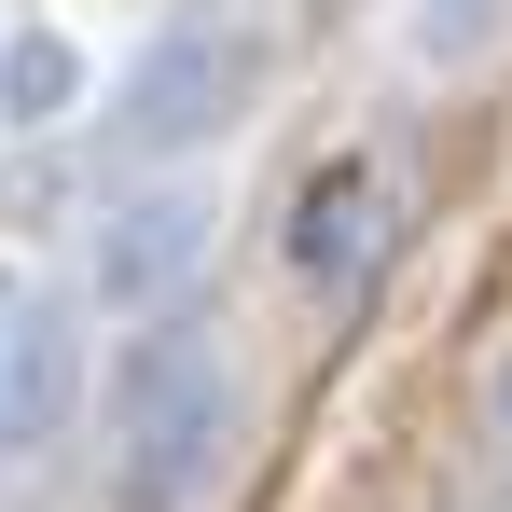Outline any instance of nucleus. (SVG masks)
Wrapping results in <instances>:
<instances>
[{
	"mask_svg": "<svg viewBox=\"0 0 512 512\" xmlns=\"http://www.w3.org/2000/svg\"><path fill=\"white\" fill-rule=\"evenodd\" d=\"M84 402V319L70 305H14L0 319V471H28Z\"/></svg>",
	"mask_w": 512,
	"mask_h": 512,
	"instance_id": "39448f33",
	"label": "nucleus"
},
{
	"mask_svg": "<svg viewBox=\"0 0 512 512\" xmlns=\"http://www.w3.org/2000/svg\"><path fill=\"white\" fill-rule=\"evenodd\" d=\"M208 250H222V208H208L194 180H139V194H111V222H97L84 291L111 319H167L180 291L208 277Z\"/></svg>",
	"mask_w": 512,
	"mask_h": 512,
	"instance_id": "7ed1b4c3",
	"label": "nucleus"
},
{
	"mask_svg": "<svg viewBox=\"0 0 512 512\" xmlns=\"http://www.w3.org/2000/svg\"><path fill=\"white\" fill-rule=\"evenodd\" d=\"M499 14H512V0H429V14H416V56H429V70H471V56L499 42Z\"/></svg>",
	"mask_w": 512,
	"mask_h": 512,
	"instance_id": "0eeeda50",
	"label": "nucleus"
},
{
	"mask_svg": "<svg viewBox=\"0 0 512 512\" xmlns=\"http://www.w3.org/2000/svg\"><path fill=\"white\" fill-rule=\"evenodd\" d=\"M250 97H263V28L222 14V0H194V14H167V28L139 42V70L111 84L97 167H111V180H153V167H180V153H208V139H236Z\"/></svg>",
	"mask_w": 512,
	"mask_h": 512,
	"instance_id": "f257e3e1",
	"label": "nucleus"
},
{
	"mask_svg": "<svg viewBox=\"0 0 512 512\" xmlns=\"http://www.w3.org/2000/svg\"><path fill=\"white\" fill-rule=\"evenodd\" d=\"M485 443H499V471H512V360H499V402H485Z\"/></svg>",
	"mask_w": 512,
	"mask_h": 512,
	"instance_id": "6e6552de",
	"label": "nucleus"
},
{
	"mask_svg": "<svg viewBox=\"0 0 512 512\" xmlns=\"http://www.w3.org/2000/svg\"><path fill=\"white\" fill-rule=\"evenodd\" d=\"M319 14H346V0H319Z\"/></svg>",
	"mask_w": 512,
	"mask_h": 512,
	"instance_id": "1a4fd4ad",
	"label": "nucleus"
},
{
	"mask_svg": "<svg viewBox=\"0 0 512 512\" xmlns=\"http://www.w3.org/2000/svg\"><path fill=\"white\" fill-rule=\"evenodd\" d=\"M84 97V42L70 28H14L0 42V139H56Z\"/></svg>",
	"mask_w": 512,
	"mask_h": 512,
	"instance_id": "423d86ee",
	"label": "nucleus"
},
{
	"mask_svg": "<svg viewBox=\"0 0 512 512\" xmlns=\"http://www.w3.org/2000/svg\"><path fill=\"white\" fill-rule=\"evenodd\" d=\"M388 250H402V208H388V180H374V167H319V180H305V208H291V277L333 291V319H346V305H374Z\"/></svg>",
	"mask_w": 512,
	"mask_h": 512,
	"instance_id": "20e7f679",
	"label": "nucleus"
},
{
	"mask_svg": "<svg viewBox=\"0 0 512 512\" xmlns=\"http://www.w3.org/2000/svg\"><path fill=\"white\" fill-rule=\"evenodd\" d=\"M111 443H125V512H180L222 443H236V374H222V333L208 319H153V333L111 360Z\"/></svg>",
	"mask_w": 512,
	"mask_h": 512,
	"instance_id": "f03ea898",
	"label": "nucleus"
}]
</instances>
